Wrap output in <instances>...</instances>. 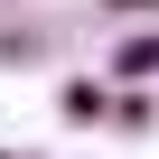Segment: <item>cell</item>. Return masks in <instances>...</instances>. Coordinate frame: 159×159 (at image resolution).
I'll use <instances>...</instances> for the list:
<instances>
[{"label":"cell","mask_w":159,"mask_h":159,"mask_svg":"<svg viewBox=\"0 0 159 159\" xmlns=\"http://www.w3.org/2000/svg\"><path fill=\"white\" fill-rule=\"evenodd\" d=\"M112 66L131 75V84H150V75H159V28H131V38L112 47Z\"/></svg>","instance_id":"obj_2"},{"label":"cell","mask_w":159,"mask_h":159,"mask_svg":"<svg viewBox=\"0 0 159 159\" xmlns=\"http://www.w3.org/2000/svg\"><path fill=\"white\" fill-rule=\"evenodd\" d=\"M112 10H131V19H150V10H159V0H112Z\"/></svg>","instance_id":"obj_3"},{"label":"cell","mask_w":159,"mask_h":159,"mask_svg":"<svg viewBox=\"0 0 159 159\" xmlns=\"http://www.w3.org/2000/svg\"><path fill=\"white\" fill-rule=\"evenodd\" d=\"M56 112L66 122H112V94L94 84V75H66V84H56Z\"/></svg>","instance_id":"obj_1"}]
</instances>
